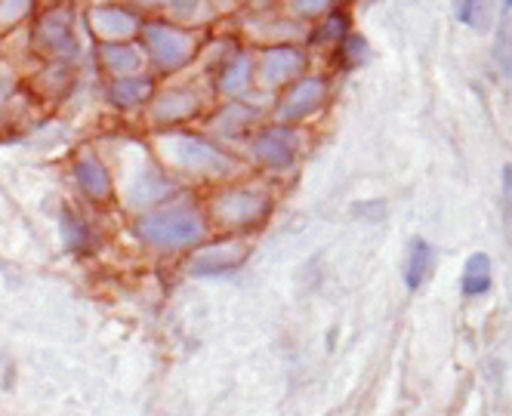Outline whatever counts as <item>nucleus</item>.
<instances>
[{"instance_id":"14","label":"nucleus","mask_w":512,"mask_h":416,"mask_svg":"<svg viewBox=\"0 0 512 416\" xmlns=\"http://www.w3.org/2000/svg\"><path fill=\"white\" fill-rule=\"evenodd\" d=\"M152 93H155L152 78H121L112 84V90H108V96H112V102L118 108H136L142 102H149Z\"/></svg>"},{"instance_id":"19","label":"nucleus","mask_w":512,"mask_h":416,"mask_svg":"<svg viewBox=\"0 0 512 416\" xmlns=\"http://www.w3.org/2000/svg\"><path fill=\"white\" fill-rule=\"evenodd\" d=\"M102 59H105V68L124 74V78H130L139 68V53L130 44H102Z\"/></svg>"},{"instance_id":"29","label":"nucleus","mask_w":512,"mask_h":416,"mask_svg":"<svg viewBox=\"0 0 512 416\" xmlns=\"http://www.w3.org/2000/svg\"><path fill=\"white\" fill-rule=\"evenodd\" d=\"M250 4H253V7H272L275 0H250Z\"/></svg>"},{"instance_id":"3","label":"nucleus","mask_w":512,"mask_h":416,"mask_svg":"<svg viewBox=\"0 0 512 416\" xmlns=\"http://www.w3.org/2000/svg\"><path fill=\"white\" fill-rule=\"evenodd\" d=\"M142 41L145 50H149L152 62L158 65V71H179L186 68L195 56H198V34L186 31V28H176L170 22H152L142 28Z\"/></svg>"},{"instance_id":"20","label":"nucleus","mask_w":512,"mask_h":416,"mask_svg":"<svg viewBox=\"0 0 512 416\" xmlns=\"http://www.w3.org/2000/svg\"><path fill=\"white\" fill-rule=\"evenodd\" d=\"M454 13L469 28H485V22H488V0H454Z\"/></svg>"},{"instance_id":"6","label":"nucleus","mask_w":512,"mask_h":416,"mask_svg":"<svg viewBox=\"0 0 512 416\" xmlns=\"http://www.w3.org/2000/svg\"><path fill=\"white\" fill-rule=\"evenodd\" d=\"M303 139L294 127L278 124V127H266L250 139V155L256 164H263L269 170H287L300 158Z\"/></svg>"},{"instance_id":"26","label":"nucleus","mask_w":512,"mask_h":416,"mask_svg":"<svg viewBox=\"0 0 512 416\" xmlns=\"http://www.w3.org/2000/svg\"><path fill=\"white\" fill-rule=\"evenodd\" d=\"M497 59H500V71L506 74V78H512V34L509 31H500Z\"/></svg>"},{"instance_id":"4","label":"nucleus","mask_w":512,"mask_h":416,"mask_svg":"<svg viewBox=\"0 0 512 416\" xmlns=\"http://www.w3.org/2000/svg\"><path fill=\"white\" fill-rule=\"evenodd\" d=\"M306 53L294 44H275L260 53L253 68V81L263 90H287L306 74Z\"/></svg>"},{"instance_id":"1","label":"nucleus","mask_w":512,"mask_h":416,"mask_svg":"<svg viewBox=\"0 0 512 416\" xmlns=\"http://www.w3.org/2000/svg\"><path fill=\"white\" fill-rule=\"evenodd\" d=\"M136 232L145 244H152L158 250H189L204 241L207 225L192 204H176L142 216Z\"/></svg>"},{"instance_id":"21","label":"nucleus","mask_w":512,"mask_h":416,"mask_svg":"<svg viewBox=\"0 0 512 416\" xmlns=\"http://www.w3.org/2000/svg\"><path fill=\"white\" fill-rule=\"evenodd\" d=\"M34 10V0H0V28H16Z\"/></svg>"},{"instance_id":"7","label":"nucleus","mask_w":512,"mask_h":416,"mask_svg":"<svg viewBox=\"0 0 512 416\" xmlns=\"http://www.w3.org/2000/svg\"><path fill=\"white\" fill-rule=\"evenodd\" d=\"M327 93H331V87H327L324 78H300L297 84H290L281 93V99L275 105V115H278L281 124L306 121L327 102Z\"/></svg>"},{"instance_id":"22","label":"nucleus","mask_w":512,"mask_h":416,"mask_svg":"<svg viewBox=\"0 0 512 416\" xmlns=\"http://www.w3.org/2000/svg\"><path fill=\"white\" fill-rule=\"evenodd\" d=\"M290 10L297 19H318V16H331L334 0H290Z\"/></svg>"},{"instance_id":"23","label":"nucleus","mask_w":512,"mask_h":416,"mask_svg":"<svg viewBox=\"0 0 512 416\" xmlns=\"http://www.w3.org/2000/svg\"><path fill=\"white\" fill-rule=\"evenodd\" d=\"M62 225H65V235H68V244L75 250H87V225L81 219H75V213H62Z\"/></svg>"},{"instance_id":"30","label":"nucleus","mask_w":512,"mask_h":416,"mask_svg":"<svg viewBox=\"0 0 512 416\" xmlns=\"http://www.w3.org/2000/svg\"><path fill=\"white\" fill-rule=\"evenodd\" d=\"M506 4H509V7H512V0H506Z\"/></svg>"},{"instance_id":"11","label":"nucleus","mask_w":512,"mask_h":416,"mask_svg":"<svg viewBox=\"0 0 512 416\" xmlns=\"http://www.w3.org/2000/svg\"><path fill=\"white\" fill-rule=\"evenodd\" d=\"M253 68H256V62L247 53L232 50V56L223 59V68H219V78H216L219 93H226L232 99L244 96L253 84Z\"/></svg>"},{"instance_id":"27","label":"nucleus","mask_w":512,"mask_h":416,"mask_svg":"<svg viewBox=\"0 0 512 416\" xmlns=\"http://www.w3.org/2000/svg\"><path fill=\"white\" fill-rule=\"evenodd\" d=\"M155 4L173 10L176 16H195L204 7V0H155Z\"/></svg>"},{"instance_id":"25","label":"nucleus","mask_w":512,"mask_h":416,"mask_svg":"<svg viewBox=\"0 0 512 416\" xmlns=\"http://www.w3.org/2000/svg\"><path fill=\"white\" fill-rule=\"evenodd\" d=\"M340 37H346V19L337 16V13L327 16V22L315 31V41H321V44H327V41H340Z\"/></svg>"},{"instance_id":"15","label":"nucleus","mask_w":512,"mask_h":416,"mask_svg":"<svg viewBox=\"0 0 512 416\" xmlns=\"http://www.w3.org/2000/svg\"><path fill=\"white\" fill-rule=\"evenodd\" d=\"M167 195H170V182L155 170H149L130 185V204H136V207H152Z\"/></svg>"},{"instance_id":"24","label":"nucleus","mask_w":512,"mask_h":416,"mask_svg":"<svg viewBox=\"0 0 512 416\" xmlns=\"http://www.w3.org/2000/svg\"><path fill=\"white\" fill-rule=\"evenodd\" d=\"M343 59L349 62V65H358V62H364V59H368V41H364V37L361 34H346L343 37Z\"/></svg>"},{"instance_id":"16","label":"nucleus","mask_w":512,"mask_h":416,"mask_svg":"<svg viewBox=\"0 0 512 416\" xmlns=\"http://www.w3.org/2000/svg\"><path fill=\"white\" fill-rule=\"evenodd\" d=\"M256 118H260V111H256V108H247V105L232 102L229 108H223V111L216 115L213 130H216L219 136H238V133H244Z\"/></svg>"},{"instance_id":"18","label":"nucleus","mask_w":512,"mask_h":416,"mask_svg":"<svg viewBox=\"0 0 512 416\" xmlns=\"http://www.w3.org/2000/svg\"><path fill=\"white\" fill-rule=\"evenodd\" d=\"M429 269H432V247L426 241H414L408 250V259H405V284L411 290H417L426 281Z\"/></svg>"},{"instance_id":"17","label":"nucleus","mask_w":512,"mask_h":416,"mask_svg":"<svg viewBox=\"0 0 512 416\" xmlns=\"http://www.w3.org/2000/svg\"><path fill=\"white\" fill-rule=\"evenodd\" d=\"M491 290V259L485 253H472L463 269V293L482 296Z\"/></svg>"},{"instance_id":"13","label":"nucleus","mask_w":512,"mask_h":416,"mask_svg":"<svg viewBox=\"0 0 512 416\" xmlns=\"http://www.w3.org/2000/svg\"><path fill=\"white\" fill-rule=\"evenodd\" d=\"M75 179L81 185V192L93 201H105L108 195H112V176H108V170L102 167V161L96 158H81L78 167H75Z\"/></svg>"},{"instance_id":"2","label":"nucleus","mask_w":512,"mask_h":416,"mask_svg":"<svg viewBox=\"0 0 512 416\" xmlns=\"http://www.w3.org/2000/svg\"><path fill=\"white\" fill-rule=\"evenodd\" d=\"M161 155L167 161H173L179 170L195 173V176H229L235 170V161L229 155H223L216 145H210L207 139L198 136H186V133H167L161 136Z\"/></svg>"},{"instance_id":"5","label":"nucleus","mask_w":512,"mask_h":416,"mask_svg":"<svg viewBox=\"0 0 512 416\" xmlns=\"http://www.w3.org/2000/svg\"><path fill=\"white\" fill-rule=\"evenodd\" d=\"M272 201L260 188H226L213 201V216L226 225V229H250V225L263 222Z\"/></svg>"},{"instance_id":"8","label":"nucleus","mask_w":512,"mask_h":416,"mask_svg":"<svg viewBox=\"0 0 512 416\" xmlns=\"http://www.w3.org/2000/svg\"><path fill=\"white\" fill-rule=\"evenodd\" d=\"M34 47L56 62L75 56V28H71V13L65 7H56L38 19V25H34Z\"/></svg>"},{"instance_id":"10","label":"nucleus","mask_w":512,"mask_h":416,"mask_svg":"<svg viewBox=\"0 0 512 416\" xmlns=\"http://www.w3.org/2000/svg\"><path fill=\"white\" fill-rule=\"evenodd\" d=\"M90 25L96 37H102L105 44H127L130 37L139 31V16L121 7H99L90 16Z\"/></svg>"},{"instance_id":"12","label":"nucleus","mask_w":512,"mask_h":416,"mask_svg":"<svg viewBox=\"0 0 512 416\" xmlns=\"http://www.w3.org/2000/svg\"><path fill=\"white\" fill-rule=\"evenodd\" d=\"M244 244L232 241V244H216V247H207L204 253H198L192 259V275H226L232 269L241 266L244 259Z\"/></svg>"},{"instance_id":"9","label":"nucleus","mask_w":512,"mask_h":416,"mask_svg":"<svg viewBox=\"0 0 512 416\" xmlns=\"http://www.w3.org/2000/svg\"><path fill=\"white\" fill-rule=\"evenodd\" d=\"M204 108V96L195 87H173L158 96L155 102V121L158 124H176V121H189Z\"/></svg>"},{"instance_id":"28","label":"nucleus","mask_w":512,"mask_h":416,"mask_svg":"<svg viewBox=\"0 0 512 416\" xmlns=\"http://www.w3.org/2000/svg\"><path fill=\"white\" fill-rule=\"evenodd\" d=\"M503 207H506L503 210V219H506L509 232H512V167H506V173H503Z\"/></svg>"}]
</instances>
